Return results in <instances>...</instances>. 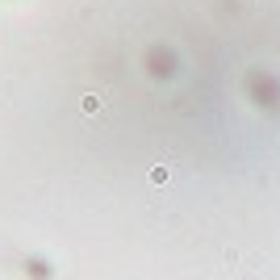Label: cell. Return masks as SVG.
Instances as JSON below:
<instances>
[{"label": "cell", "mask_w": 280, "mask_h": 280, "mask_svg": "<svg viewBox=\"0 0 280 280\" xmlns=\"http://www.w3.org/2000/svg\"><path fill=\"white\" fill-rule=\"evenodd\" d=\"M84 113H100V96H96V92H88V96H84Z\"/></svg>", "instance_id": "6da1fadb"}]
</instances>
